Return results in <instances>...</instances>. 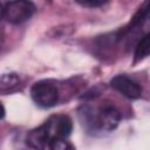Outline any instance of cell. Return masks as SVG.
Masks as SVG:
<instances>
[{
  "label": "cell",
  "instance_id": "obj_1",
  "mask_svg": "<svg viewBox=\"0 0 150 150\" xmlns=\"http://www.w3.org/2000/svg\"><path fill=\"white\" fill-rule=\"evenodd\" d=\"M80 118L83 127L91 131H112L121 122L120 111L111 104L98 108L84 105L80 110Z\"/></svg>",
  "mask_w": 150,
  "mask_h": 150
},
{
  "label": "cell",
  "instance_id": "obj_2",
  "mask_svg": "<svg viewBox=\"0 0 150 150\" xmlns=\"http://www.w3.org/2000/svg\"><path fill=\"white\" fill-rule=\"evenodd\" d=\"M30 96L39 107L50 108L59 101V89L49 81H38L30 88Z\"/></svg>",
  "mask_w": 150,
  "mask_h": 150
},
{
  "label": "cell",
  "instance_id": "obj_3",
  "mask_svg": "<svg viewBox=\"0 0 150 150\" xmlns=\"http://www.w3.org/2000/svg\"><path fill=\"white\" fill-rule=\"evenodd\" d=\"M34 12V4L25 0L11 1L4 6V18L13 25H19L29 20Z\"/></svg>",
  "mask_w": 150,
  "mask_h": 150
},
{
  "label": "cell",
  "instance_id": "obj_4",
  "mask_svg": "<svg viewBox=\"0 0 150 150\" xmlns=\"http://www.w3.org/2000/svg\"><path fill=\"white\" fill-rule=\"evenodd\" d=\"M110 86L128 98L136 100L142 95V87L127 75H116L111 79Z\"/></svg>",
  "mask_w": 150,
  "mask_h": 150
},
{
  "label": "cell",
  "instance_id": "obj_5",
  "mask_svg": "<svg viewBox=\"0 0 150 150\" xmlns=\"http://www.w3.org/2000/svg\"><path fill=\"white\" fill-rule=\"evenodd\" d=\"M52 141V135L49 130V123L46 121L40 127L30 130L26 137V143L29 148L34 150H45L49 142Z\"/></svg>",
  "mask_w": 150,
  "mask_h": 150
},
{
  "label": "cell",
  "instance_id": "obj_6",
  "mask_svg": "<svg viewBox=\"0 0 150 150\" xmlns=\"http://www.w3.org/2000/svg\"><path fill=\"white\" fill-rule=\"evenodd\" d=\"M48 123H49L52 139L53 138H68V136L71 134L73 122L66 115L54 116L48 120Z\"/></svg>",
  "mask_w": 150,
  "mask_h": 150
},
{
  "label": "cell",
  "instance_id": "obj_7",
  "mask_svg": "<svg viewBox=\"0 0 150 150\" xmlns=\"http://www.w3.org/2000/svg\"><path fill=\"white\" fill-rule=\"evenodd\" d=\"M150 52V35L145 34L137 43L136 48H135V61H141L143 59H145L149 55Z\"/></svg>",
  "mask_w": 150,
  "mask_h": 150
},
{
  "label": "cell",
  "instance_id": "obj_8",
  "mask_svg": "<svg viewBox=\"0 0 150 150\" xmlns=\"http://www.w3.org/2000/svg\"><path fill=\"white\" fill-rule=\"evenodd\" d=\"M20 79L16 74H1L0 75V91H7L14 89L16 86H19Z\"/></svg>",
  "mask_w": 150,
  "mask_h": 150
},
{
  "label": "cell",
  "instance_id": "obj_9",
  "mask_svg": "<svg viewBox=\"0 0 150 150\" xmlns=\"http://www.w3.org/2000/svg\"><path fill=\"white\" fill-rule=\"evenodd\" d=\"M50 150H75V146L68 141V138H53L49 142Z\"/></svg>",
  "mask_w": 150,
  "mask_h": 150
},
{
  "label": "cell",
  "instance_id": "obj_10",
  "mask_svg": "<svg viewBox=\"0 0 150 150\" xmlns=\"http://www.w3.org/2000/svg\"><path fill=\"white\" fill-rule=\"evenodd\" d=\"M77 4L86 6V7H98L105 4V1L103 0H88V1H77Z\"/></svg>",
  "mask_w": 150,
  "mask_h": 150
},
{
  "label": "cell",
  "instance_id": "obj_11",
  "mask_svg": "<svg viewBox=\"0 0 150 150\" xmlns=\"http://www.w3.org/2000/svg\"><path fill=\"white\" fill-rule=\"evenodd\" d=\"M5 114H6V110H5V107H4V104L0 102V121L5 117Z\"/></svg>",
  "mask_w": 150,
  "mask_h": 150
},
{
  "label": "cell",
  "instance_id": "obj_12",
  "mask_svg": "<svg viewBox=\"0 0 150 150\" xmlns=\"http://www.w3.org/2000/svg\"><path fill=\"white\" fill-rule=\"evenodd\" d=\"M2 18H4V6L0 4V21H1Z\"/></svg>",
  "mask_w": 150,
  "mask_h": 150
},
{
  "label": "cell",
  "instance_id": "obj_13",
  "mask_svg": "<svg viewBox=\"0 0 150 150\" xmlns=\"http://www.w3.org/2000/svg\"><path fill=\"white\" fill-rule=\"evenodd\" d=\"M0 43H1V39H0Z\"/></svg>",
  "mask_w": 150,
  "mask_h": 150
}]
</instances>
